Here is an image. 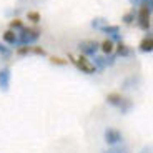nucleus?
Listing matches in <instances>:
<instances>
[{"mask_svg":"<svg viewBox=\"0 0 153 153\" xmlns=\"http://www.w3.org/2000/svg\"><path fill=\"white\" fill-rule=\"evenodd\" d=\"M105 153H128V150H126L125 146H111V148H108Z\"/></svg>","mask_w":153,"mask_h":153,"instance_id":"6ab92c4d","label":"nucleus"},{"mask_svg":"<svg viewBox=\"0 0 153 153\" xmlns=\"http://www.w3.org/2000/svg\"><path fill=\"white\" fill-rule=\"evenodd\" d=\"M140 50L145 52V53H150V52L153 50V38H152V35H148V37H145L142 40V43H140Z\"/></svg>","mask_w":153,"mask_h":153,"instance_id":"6e6552de","label":"nucleus"},{"mask_svg":"<svg viewBox=\"0 0 153 153\" xmlns=\"http://www.w3.org/2000/svg\"><path fill=\"white\" fill-rule=\"evenodd\" d=\"M103 25H107V20L105 19H93L92 20V27L93 28H102Z\"/></svg>","mask_w":153,"mask_h":153,"instance_id":"dca6fc26","label":"nucleus"},{"mask_svg":"<svg viewBox=\"0 0 153 153\" xmlns=\"http://www.w3.org/2000/svg\"><path fill=\"white\" fill-rule=\"evenodd\" d=\"M68 58L72 60V63H75V67L78 70H82L83 73H88V75H92V73L97 72L95 65H93L90 60H87V57L80 55V57H73V55H68Z\"/></svg>","mask_w":153,"mask_h":153,"instance_id":"7ed1b4c3","label":"nucleus"},{"mask_svg":"<svg viewBox=\"0 0 153 153\" xmlns=\"http://www.w3.org/2000/svg\"><path fill=\"white\" fill-rule=\"evenodd\" d=\"M10 78H12V73L8 67H4L0 70V90L2 92H7L10 88Z\"/></svg>","mask_w":153,"mask_h":153,"instance_id":"0eeeda50","label":"nucleus"},{"mask_svg":"<svg viewBox=\"0 0 153 153\" xmlns=\"http://www.w3.org/2000/svg\"><path fill=\"white\" fill-rule=\"evenodd\" d=\"M117 55H118V57H130V55H131V48L128 45H125V43L120 42L118 45H117Z\"/></svg>","mask_w":153,"mask_h":153,"instance_id":"9d476101","label":"nucleus"},{"mask_svg":"<svg viewBox=\"0 0 153 153\" xmlns=\"http://www.w3.org/2000/svg\"><path fill=\"white\" fill-rule=\"evenodd\" d=\"M30 52H33L37 55H45V50L40 48V47H30Z\"/></svg>","mask_w":153,"mask_h":153,"instance_id":"412c9836","label":"nucleus"},{"mask_svg":"<svg viewBox=\"0 0 153 153\" xmlns=\"http://www.w3.org/2000/svg\"><path fill=\"white\" fill-rule=\"evenodd\" d=\"M17 53H19V55H27V53H30V45H22L19 50H17Z\"/></svg>","mask_w":153,"mask_h":153,"instance_id":"aec40b11","label":"nucleus"},{"mask_svg":"<svg viewBox=\"0 0 153 153\" xmlns=\"http://www.w3.org/2000/svg\"><path fill=\"white\" fill-rule=\"evenodd\" d=\"M27 17H28V20H32L33 23H37V22H40V20H42V17H40V13H38V12H28Z\"/></svg>","mask_w":153,"mask_h":153,"instance_id":"f3484780","label":"nucleus"},{"mask_svg":"<svg viewBox=\"0 0 153 153\" xmlns=\"http://www.w3.org/2000/svg\"><path fill=\"white\" fill-rule=\"evenodd\" d=\"M100 48V43L95 42V40H83V42L78 43V50L82 52L83 57H92L98 52Z\"/></svg>","mask_w":153,"mask_h":153,"instance_id":"20e7f679","label":"nucleus"},{"mask_svg":"<svg viewBox=\"0 0 153 153\" xmlns=\"http://www.w3.org/2000/svg\"><path fill=\"white\" fill-rule=\"evenodd\" d=\"M50 60H52V63H57V65H65V63H67L63 58H58V57H52Z\"/></svg>","mask_w":153,"mask_h":153,"instance_id":"4be33fe9","label":"nucleus"},{"mask_svg":"<svg viewBox=\"0 0 153 153\" xmlns=\"http://www.w3.org/2000/svg\"><path fill=\"white\" fill-rule=\"evenodd\" d=\"M123 140V135L120 133L117 128H107L105 130V142L108 143V145H117V143H120Z\"/></svg>","mask_w":153,"mask_h":153,"instance_id":"423d86ee","label":"nucleus"},{"mask_svg":"<svg viewBox=\"0 0 153 153\" xmlns=\"http://www.w3.org/2000/svg\"><path fill=\"white\" fill-rule=\"evenodd\" d=\"M17 38H19V45H32L40 38V30L38 28H27L23 27L22 30L17 33Z\"/></svg>","mask_w":153,"mask_h":153,"instance_id":"f257e3e1","label":"nucleus"},{"mask_svg":"<svg viewBox=\"0 0 153 153\" xmlns=\"http://www.w3.org/2000/svg\"><path fill=\"white\" fill-rule=\"evenodd\" d=\"M4 40L8 45H19V38H17V32L13 30H7L4 33Z\"/></svg>","mask_w":153,"mask_h":153,"instance_id":"1a4fd4ad","label":"nucleus"},{"mask_svg":"<svg viewBox=\"0 0 153 153\" xmlns=\"http://www.w3.org/2000/svg\"><path fill=\"white\" fill-rule=\"evenodd\" d=\"M107 103L111 105V107H117L122 113H126L131 108V102L128 98H125V97H122L120 93H108Z\"/></svg>","mask_w":153,"mask_h":153,"instance_id":"f03ea898","label":"nucleus"},{"mask_svg":"<svg viewBox=\"0 0 153 153\" xmlns=\"http://www.w3.org/2000/svg\"><path fill=\"white\" fill-rule=\"evenodd\" d=\"M122 20L126 23V25H130V23H133L135 20H137V13H135V10H131V12H128V13H125Z\"/></svg>","mask_w":153,"mask_h":153,"instance_id":"4468645a","label":"nucleus"},{"mask_svg":"<svg viewBox=\"0 0 153 153\" xmlns=\"http://www.w3.org/2000/svg\"><path fill=\"white\" fill-rule=\"evenodd\" d=\"M150 19H152V12L148 10V8L142 7L140 8V12H138L137 15V20H138V25H140V28H143V30H150Z\"/></svg>","mask_w":153,"mask_h":153,"instance_id":"39448f33","label":"nucleus"},{"mask_svg":"<svg viewBox=\"0 0 153 153\" xmlns=\"http://www.w3.org/2000/svg\"><path fill=\"white\" fill-rule=\"evenodd\" d=\"M92 63L95 65L97 70H103L105 67H107V60H105V57H95Z\"/></svg>","mask_w":153,"mask_h":153,"instance_id":"ddd939ff","label":"nucleus"},{"mask_svg":"<svg viewBox=\"0 0 153 153\" xmlns=\"http://www.w3.org/2000/svg\"><path fill=\"white\" fill-rule=\"evenodd\" d=\"M100 30L103 32V33H107V35H115V33H120V28H118V25H103V27L100 28Z\"/></svg>","mask_w":153,"mask_h":153,"instance_id":"f8f14e48","label":"nucleus"},{"mask_svg":"<svg viewBox=\"0 0 153 153\" xmlns=\"http://www.w3.org/2000/svg\"><path fill=\"white\" fill-rule=\"evenodd\" d=\"M22 28H23V23L20 22L19 19H15V20L10 22V30H22Z\"/></svg>","mask_w":153,"mask_h":153,"instance_id":"a211bd4d","label":"nucleus"},{"mask_svg":"<svg viewBox=\"0 0 153 153\" xmlns=\"http://www.w3.org/2000/svg\"><path fill=\"white\" fill-rule=\"evenodd\" d=\"M100 48H102V52H103L105 55H110L115 50V45H113V42H111L110 38H108V40H105V42L100 43Z\"/></svg>","mask_w":153,"mask_h":153,"instance_id":"9b49d317","label":"nucleus"},{"mask_svg":"<svg viewBox=\"0 0 153 153\" xmlns=\"http://www.w3.org/2000/svg\"><path fill=\"white\" fill-rule=\"evenodd\" d=\"M0 55H2L4 58H10L12 57V50L8 48V47L2 45V42H0Z\"/></svg>","mask_w":153,"mask_h":153,"instance_id":"2eb2a0df","label":"nucleus"},{"mask_svg":"<svg viewBox=\"0 0 153 153\" xmlns=\"http://www.w3.org/2000/svg\"><path fill=\"white\" fill-rule=\"evenodd\" d=\"M142 7L148 8V10L152 12V7H153V0H143V2H142Z\"/></svg>","mask_w":153,"mask_h":153,"instance_id":"5701e85b","label":"nucleus"}]
</instances>
